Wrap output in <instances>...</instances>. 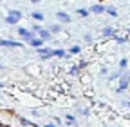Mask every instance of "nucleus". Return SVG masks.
Masks as SVG:
<instances>
[{
    "instance_id": "1",
    "label": "nucleus",
    "mask_w": 130,
    "mask_h": 127,
    "mask_svg": "<svg viewBox=\"0 0 130 127\" xmlns=\"http://www.w3.org/2000/svg\"><path fill=\"white\" fill-rule=\"evenodd\" d=\"M22 11H18V9H9V13H7V17H6V24H9V26H16L20 20H22Z\"/></svg>"
},
{
    "instance_id": "2",
    "label": "nucleus",
    "mask_w": 130,
    "mask_h": 127,
    "mask_svg": "<svg viewBox=\"0 0 130 127\" xmlns=\"http://www.w3.org/2000/svg\"><path fill=\"white\" fill-rule=\"evenodd\" d=\"M16 35H18L24 42H31L32 38L36 36V33L32 29H25V27H18V29H16Z\"/></svg>"
},
{
    "instance_id": "3",
    "label": "nucleus",
    "mask_w": 130,
    "mask_h": 127,
    "mask_svg": "<svg viewBox=\"0 0 130 127\" xmlns=\"http://www.w3.org/2000/svg\"><path fill=\"white\" fill-rule=\"evenodd\" d=\"M126 89H130V78H128V74L126 76H119V85H118L116 93H123Z\"/></svg>"
},
{
    "instance_id": "4",
    "label": "nucleus",
    "mask_w": 130,
    "mask_h": 127,
    "mask_svg": "<svg viewBox=\"0 0 130 127\" xmlns=\"http://www.w3.org/2000/svg\"><path fill=\"white\" fill-rule=\"evenodd\" d=\"M38 55H40V60H49V58H53V49H49V47H38Z\"/></svg>"
},
{
    "instance_id": "5",
    "label": "nucleus",
    "mask_w": 130,
    "mask_h": 127,
    "mask_svg": "<svg viewBox=\"0 0 130 127\" xmlns=\"http://www.w3.org/2000/svg\"><path fill=\"white\" fill-rule=\"evenodd\" d=\"M0 45H4V47H24L22 42H16V40H11V38H2L0 40Z\"/></svg>"
},
{
    "instance_id": "6",
    "label": "nucleus",
    "mask_w": 130,
    "mask_h": 127,
    "mask_svg": "<svg viewBox=\"0 0 130 127\" xmlns=\"http://www.w3.org/2000/svg\"><path fill=\"white\" fill-rule=\"evenodd\" d=\"M56 18H58V22L60 24H69L72 18H71V15L69 13H65V11H58L56 13Z\"/></svg>"
},
{
    "instance_id": "7",
    "label": "nucleus",
    "mask_w": 130,
    "mask_h": 127,
    "mask_svg": "<svg viewBox=\"0 0 130 127\" xmlns=\"http://www.w3.org/2000/svg\"><path fill=\"white\" fill-rule=\"evenodd\" d=\"M101 35H103L105 38H114V36H116V29H114L112 26H107V27H103Z\"/></svg>"
},
{
    "instance_id": "8",
    "label": "nucleus",
    "mask_w": 130,
    "mask_h": 127,
    "mask_svg": "<svg viewBox=\"0 0 130 127\" xmlns=\"http://www.w3.org/2000/svg\"><path fill=\"white\" fill-rule=\"evenodd\" d=\"M90 13L101 15V13H105V6H101V4H92V6H90Z\"/></svg>"
},
{
    "instance_id": "9",
    "label": "nucleus",
    "mask_w": 130,
    "mask_h": 127,
    "mask_svg": "<svg viewBox=\"0 0 130 127\" xmlns=\"http://www.w3.org/2000/svg\"><path fill=\"white\" fill-rule=\"evenodd\" d=\"M43 42H45V40H43V38H42V36L38 35V36H35V38H32V40H31L29 44H31L32 47H36V49H38V47H42V45H43Z\"/></svg>"
},
{
    "instance_id": "10",
    "label": "nucleus",
    "mask_w": 130,
    "mask_h": 127,
    "mask_svg": "<svg viewBox=\"0 0 130 127\" xmlns=\"http://www.w3.org/2000/svg\"><path fill=\"white\" fill-rule=\"evenodd\" d=\"M76 15L81 18H89V15H90V9H83V7H78L76 9Z\"/></svg>"
},
{
    "instance_id": "11",
    "label": "nucleus",
    "mask_w": 130,
    "mask_h": 127,
    "mask_svg": "<svg viewBox=\"0 0 130 127\" xmlns=\"http://www.w3.org/2000/svg\"><path fill=\"white\" fill-rule=\"evenodd\" d=\"M38 35H40V36H42V38H43L45 42H49V40L53 38V33H51V31H49V29H42L40 33H38Z\"/></svg>"
},
{
    "instance_id": "12",
    "label": "nucleus",
    "mask_w": 130,
    "mask_h": 127,
    "mask_svg": "<svg viewBox=\"0 0 130 127\" xmlns=\"http://www.w3.org/2000/svg\"><path fill=\"white\" fill-rule=\"evenodd\" d=\"M31 18H32V20H36V22H42L45 17H43V13H42V11H32V13H31Z\"/></svg>"
},
{
    "instance_id": "13",
    "label": "nucleus",
    "mask_w": 130,
    "mask_h": 127,
    "mask_svg": "<svg viewBox=\"0 0 130 127\" xmlns=\"http://www.w3.org/2000/svg\"><path fill=\"white\" fill-rule=\"evenodd\" d=\"M53 56H56V58H63V56H67V53H65V49L58 47V49H53Z\"/></svg>"
},
{
    "instance_id": "14",
    "label": "nucleus",
    "mask_w": 130,
    "mask_h": 127,
    "mask_svg": "<svg viewBox=\"0 0 130 127\" xmlns=\"http://www.w3.org/2000/svg\"><path fill=\"white\" fill-rule=\"evenodd\" d=\"M105 13L110 15V17H114V18L118 17V9H116V7H112V6H107V7H105Z\"/></svg>"
},
{
    "instance_id": "15",
    "label": "nucleus",
    "mask_w": 130,
    "mask_h": 127,
    "mask_svg": "<svg viewBox=\"0 0 130 127\" xmlns=\"http://www.w3.org/2000/svg\"><path fill=\"white\" fill-rule=\"evenodd\" d=\"M18 123H20V125H25V127H35V125H36L35 122H31V120H27V118H20Z\"/></svg>"
},
{
    "instance_id": "16",
    "label": "nucleus",
    "mask_w": 130,
    "mask_h": 127,
    "mask_svg": "<svg viewBox=\"0 0 130 127\" xmlns=\"http://www.w3.org/2000/svg\"><path fill=\"white\" fill-rule=\"evenodd\" d=\"M65 125H76V118L72 116V115H67L65 116V122H63Z\"/></svg>"
},
{
    "instance_id": "17",
    "label": "nucleus",
    "mask_w": 130,
    "mask_h": 127,
    "mask_svg": "<svg viewBox=\"0 0 130 127\" xmlns=\"http://www.w3.org/2000/svg\"><path fill=\"white\" fill-rule=\"evenodd\" d=\"M49 31H51L53 35H56V33H60L61 31V24H53L51 27H49Z\"/></svg>"
},
{
    "instance_id": "18",
    "label": "nucleus",
    "mask_w": 130,
    "mask_h": 127,
    "mask_svg": "<svg viewBox=\"0 0 130 127\" xmlns=\"http://www.w3.org/2000/svg\"><path fill=\"white\" fill-rule=\"evenodd\" d=\"M69 53H71V55H79V53H81V47H79V45H72L71 49H69Z\"/></svg>"
},
{
    "instance_id": "19",
    "label": "nucleus",
    "mask_w": 130,
    "mask_h": 127,
    "mask_svg": "<svg viewBox=\"0 0 130 127\" xmlns=\"http://www.w3.org/2000/svg\"><path fill=\"white\" fill-rule=\"evenodd\" d=\"M72 76H78L79 73H81V69H79V66H76V67H71V71H69Z\"/></svg>"
},
{
    "instance_id": "20",
    "label": "nucleus",
    "mask_w": 130,
    "mask_h": 127,
    "mask_svg": "<svg viewBox=\"0 0 130 127\" xmlns=\"http://www.w3.org/2000/svg\"><path fill=\"white\" fill-rule=\"evenodd\" d=\"M119 67H121V69H126V67H128V58H121V60H119Z\"/></svg>"
},
{
    "instance_id": "21",
    "label": "nucleus",
    "mask_w": 130,
    "mask_h": 127,
    "mask_svg": "<svg viewBox=\"0 0 130 127\" xmlns=\"http://www.w3.org/2000/svg\"><path fill=\"white\" fill-rule=\"evenodd\" d=\"M114 38H116V42H118V44H125V42L128 40L126 36H118V35H116V36H114Z\"/></svg>"
},
{
    "instance_id": "22",
    "label": "nucleus",
    "mask_w": 130,
    "mask_h": 127,
    "mask_svg": "<svg viewBox=\"0 0 130 127\" xmlns=\"http://www.w3.org/2000/svg\"><path fill=\"white\" fill-rule=\"evenodd\" d=\"M119 76H121L119 73H112V74L108 76V80H110V82H112V80H118V78H119Z\"/></svg>"
},
{
    "instance_id": "23",
    "label": "nucleus",
    "mask_w": 130,
    "mask_h": 127,
    "mask_svg": "<svg viewBox=\"0 0 130 127\" xmlns=\"http://www.w3.org/2000/svg\"><path fill=\"white\" fill-rule=\"evenodd\" d=\"M83 40H85V42H92V35H90V33H85V35H83Z\"/></svg>"
},
{
    "instance_id": "24",
    "label": "nucleus",
    "mask_w": 130,
    "mask_h": 127,
    "mask_svg": "<svg viewBox=\"0 0 130 127\" xmlns=\"http://www.w3.org/2000/svg\"><path fill=\"white\" fill-rule=\"evenodd\" d=\"M31 29H32V31H35V33H36V35H38V33H40V31H42V27H40L38 24H35V26H32Z\"/></svg>"
},
{
    "instance_id": "25",
    "label": "nucleus",
    "mask_w": 130,
    "mask_h": 127,
    "mask_svg": "<svg viewBox=\"0 0 130 127\" xmlns=\"http://www.w3.org/2000/svg\"><path fill=\"white\" fill-rule=\"evenodd\" d=\"M78 66H79V69H85V67L89 66V62H85V60H81V62L78 64Z\"/></svg>"
},
{
    "instance_id": "26",
    "label": "nucleus",
    "mask_w": 130,
    "mask_h": 127,
    "mask_svg": "<svg viewBox=\"0 0 130 127\" xmlns=\"http://www.w3.org/2000/svg\"><path fill=\"white\" fill-rule=\"evenodd\" d=\"M79 115H81V116H89V109H81V107H79Z\"/></svg>"
},
{
    "instance_id": "27",
    "label": "nucleus",
    "mask_w": 130,
    "mask_h": 127,
    "mask_svg": "<svg viewBox=\"0 0 130 127\" xmlns=\"http://www.w3.org/2000/svg\"><path fill=\"white\" fill-rule=\"evenodd\" d=\"M31 4H40V0H29Z\"/></svg>"
},
{
    "instance_id": "28",
    "label": "nucleus",
    "mask_w": 130,
    "mask_h": 127,
    "mask_svg": "<svg viewBox=\"0 0 130 127\" xmlns=\"http://www.w3.org/2000/svg\"><path fill=\"white\" fill-rule=\"evenodd\" d=\"M123 105H125V107H128V109H130V102H125V104H123Z\"/></svg>"
},
{
    "instance_id": "29",
    "label": "nucleus",
    "mask_w": 130,
    "mask_h": 127,
    "mask_svg": "<svg viewBox=\"0 0 130 127\" xmlns=\"http://www.w3.org/2000/svg\"><path fill=\"white\" fill-rule=\"evenodd\" d=\"M0 69H4V66H2V64H0Z\"/></svg>"
},
{
    "instance_id": "30",
    "label": "nucleus",
    "mask_w": 130,
    "mask_h": 127,
    "mask_svg": "<svg viewBox=\"0 0 130 127\" xmlns=\"http://www.w3.org/2000/svg\"><path fill=\"white\" fill-rule=\"evenodd\" d=\"M2 87H4V84H0V89H2Z\"/></svg>"
},
{
    "instance_id": "31",
    "label": "nucleus",
    "mask_w": 130,
    "mask_h": 127,
    "mask_svg": "<svg viewBox=\"0 0 130 127\" xmlns=\"http://www.w3.org/2000/svg\"><path fill=\"white\" fill-rule=\"evenodd\" d=\"M128 33H130V27H128Z\"/></svg>"
},
{
    "instance_id": "32",
    "label": "nucleus",
    "mask_w": 130,
    "mask_h": 127,
    "mask_svg": "<svg viewBox=\"0 0 130 127\" xmlns=\"http://www.w3.org/2000/svg\"><path fill=\"white\" fill-rule=\"evenodd\" d=\"M128 78H130V74H128Z\"/></svg>"
}]
</instances>
